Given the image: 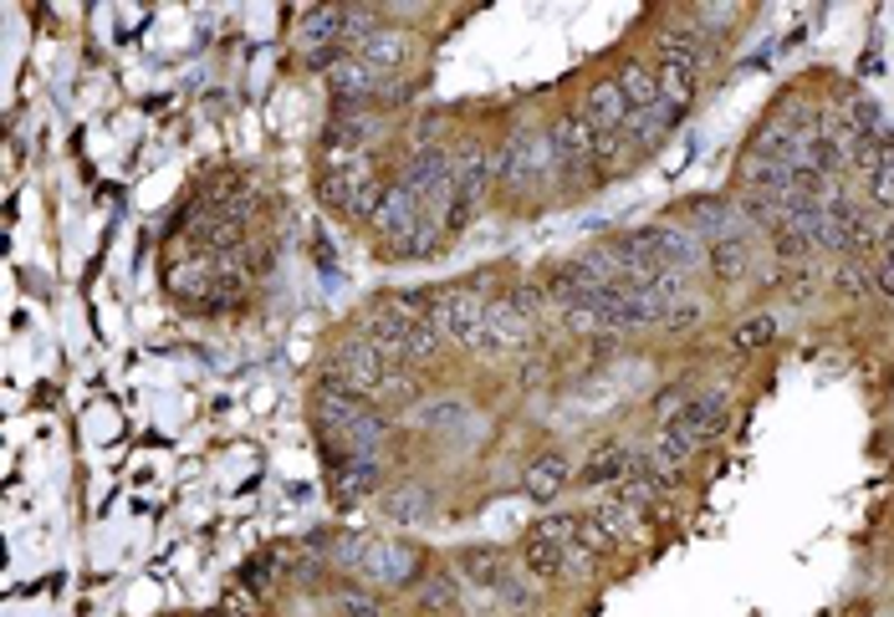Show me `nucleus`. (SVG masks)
I'll use <instances>...</instances> for the list:
<instances>
[{
    "mask_svg": "<svg viewBox=\"0 0 894 617\" xmlns=\"http://www.w3.org/2000/svg\"><path fill=\"white\" fill-rule=\"evenodd\" d=\"M542 174H552L548 133L517 128L507 144H501V154H496V185L507 189V195H527V189L542 185Z\"/></svg>",
    "mask_w": 894,
    "mask_h": 617,
    "instance_id": "20e7f679",
    "label": "nucleus"
},
{
    "mask_svg": "<svg viewBox=\"0 0 894 617\" xmlns=\"http://www.w3.org/2000/svg\"><path fill=\"white\" fill-rule=\"evenodd\" d=\"M874 291L894 302V236H884L880 255H874Z\"/></svg>",
    "mask_w": 894,
    "mask_h": 617,
    "instance_id": "cd10ccee",
    "label": "nucleus"
},
{
    "mask_svg": "<svg viewBox=\"0 0 894 617\" xmlns=\"http://www.w3.org/2000/svg\"><path fill=\"white\" fill-rule=\"evenodd\" d=\"M337 603H343V613H347V617H378V603L368 597V592L343 587V592H337Z\"/></svg>",
    "mask_w": 894,
    "mask_h": 617,
    "instance_id": "7c9ffc66",
    "label": "nucleus"
},
{
    "mask_svg": "<svg viewBox=\"0 0 894 617\" xmlns=\"http://www.w3.org/2000/svg\"><path fill=\"white\" fill-rule=\"evenodd\" d=\"M665 490H669V480H665V474H654L644 454H640V460H634V470H628L624 480H618V500H624V505H634V511H644V505H654V500L665 495Z\"/></svg>",
    "mask_w": 894,
    "mask_h": 617,
    "instance_id": "a211bd4d",
    "label": "nucleus"
},
{
    "mask_svg": "<svg viewBox=\"0 0 894 617\" xmlns=\"http://www.w3.org/2000/svg\"><path fill=\"white\" fill-rule=\"evenodd\" d=\"M328 464H333V490L343 500H358V495H368V490L378 485V460L353 454V460H328Z\"/></svg>",
    "mask_w": 894,
    "mask_h": 617,
    "instance_id": "6ab92c4d",
    "label": "nucleus"
},
{
    "mask_svg": "<svg viewBox=\"0 0 894 617\" xmlns=\"http://www.w3.org/2000/svg\"><path fill=\"white\" fill-rule=\"evenodd\" d=\"M593 521L614 536V546H624V541H640L644 536V525H640V511L634 505H624V500H603V505H593Z\"/></svg>",
    "mask_w": 894,
    "mask_h": 617,
    "instance_id": "412c9836",
    "label": "nucleus"
},
{
    "mask_svg": "<svg viewBox=\"0 0 894 617\" xmlns=\"http://www.w3.org/2000/svg\"><path fill=\"white\" fill-rule=\"evenodd\" d=\"M318 433L333 460H378V445L388 439V419L368 408V398H353L343 388H318Z\"/></svg>",
    "mask_w": 894,
    "mask_h": 617,
    "instance_id": "f257e3e1",
    "label": "nucleus"
},
{
    "mask_svg": "<svg viewBox=\"0 0 894 617\" xmlns=\"http://www.w3.org/2000/svg\"><path fill=\"white\" fill-rule=\"evenodd\" d=\"M388 373L394 368L378 357V347L368 337L337 342L333 353H328V363H322V383H328V388H343V394H353V398H378Z\"/></svg>",
    "mask_w": 894,
    "mask_h": 617,
    "instance_id": "7ed1b4c3",
    "label": "nucleus"
},
{
    "mask_svg": "<svg viewBox=\"0 0 894 617\" xmlns=\"http://www.w3.org/2000/svg\"><path fill=\"white\" fill-rule=\"evenodd\" d=\"M869 291H874V265H864L859 255H849V261L839 265V296H854V302H864Z\"/></svg>",
    "mask_w": 894,
    "mask_h": 617,
    "instance_id": "bb28decb",
    "label": "nucleus"
},
{
    "mask_svg": "<svg viewBox=\"0 0 894 617\" xmlns=\"http://www.w3.org/2000/svg\"><path fill=\"white\" fill-rule=\"evenodd\" d=\"M695 224H700V230H710V236H716V240H721V224H726V205H716V199H695Z\"/></svg>",
    "mask_w": 894,
    "mask_h": 617,
    "instance_id": "c756f323",
    "label": "nucleus"
},
{
    "mask_svg": "<svg viewBox=\"0 0 894 617\" xmlns=\"http://www.w3.org/2000/svg\"><path fill=\"white\" fill-rule=\"evenodd\" d=\"M726 423H731V394L726 388H710V394H695L675 408V419H665V433H675L685 449H700L710 439H721Z\"/></svg>",
    "mask_w": 894,
    "mask_h": 617,
    "instance_id": "423d86ee",
    "label": "nucleus"
},
{
    "mask_svg": "<svg viewBox=\"0 0 894 617\" xmlns=\"http://www.w3.org/2000/svg\"><path fill=\"white\" fill-rule=\"evenodd\" d=\"M706 265H710V276L721 281V286H731V281L747 276V265H751V250L741 236H721V240H710L706 250Z\"/></svg>",
    "mask_w": 894,
    "mask_h": 617,
    "instance_id": "f3484780",
    "label": "nucleus"
},
{
    "mask_svg": "<svg viewBox=\"0 0 894 617\" xmlns=\"http://www.w3.org/2000/svg\"><path fill=\"white\" fill-rule=\"evenodd\" d=\"M628 470H634V454H628L624 445H599L588 454L583 470H578V480H583V485H618Z\"/></svg>",
    "mask_w": 894,
    "mask_h": 617,
    "instance_id": "dca6fc26",
    "label": "nucleus"
},
{
    "mask_svg": "<svg viewBox=\"0 0 894 617\" xmlns=\"http://www.w3.org/2000/svg\"><path fill=\"white\" fill-rule=\"evenodd\" d=\"M864 179H869V195H874V205H880V210H890V205H894V133H884L880 164H874Z\"/></svg>",
    "mask_w": 894,
    "mask_h": 617,
    "instance_id": "b1692460",
    "label": "nucleus"
},
{
    "mask_svg": "<svg viewBox=\"0 0 894 617\" xmlns=\"http://www.w3.org/2000/svg\"><path fill=\"white\" fill-rule=\"evenodd\" d=\"M507 302L517 306L521 316H532L537 306H542V291H537V286H517V291H511V296H507Z\"/></svg>",
    "mask_w": 894,
    "mask_h": 617,
    "instance_id": "2f4dec72",
    "label": "nucleus"
},
{
    "mask_svg": "<svg viewBox=\"0 0 894 617\" xmlns=\"http://www.w3.org/2000/svg\"><path fill=\"white\" fill-rule=\"evenodd\" d=\"M614 82L624 87V97H628V107H634V113H644V107L659 103V72H649L644 62H624Z\"/></svg>",
    "mask_w": 894,
    "mask_h": 617,
    "instance_id": "aec40b11",
    "label": "nucleus"
},
{
    "mask_svg": "<svg viewBox=\"0 0 894 617\" xmlns=\"http://www.w3.org/2000/svg\"><path fill=\"white\" fill-rule=\"evenodd\" d=\"M568 474H573L568 454H562V449H548L542 460L527 464V495L532 500H558L562 490H568Z\"/></svg>",
    "mask_w": 894,
    "mask_h": 617,
    "instance_id": "4468645a",
    "label": "nucleus"
},
{
    "mask_svg": "<svg viewBox=\"0 0 894 617\" xmlns=\"http://www.w3.org/2000/svg\"><path fill=\"white\" fill-rule=\"evenodd\" d=\"M695 87H700V72H695V66L659 62V103H669L675 113H680V107L695 97Z\"/></svg>",
    "mask_w": 894,
    "mask_h": 617,
    "instance_id": "4be33fe9",
    "label": "nucleus"
},
{
    "mask_svg": "<svg viewBox=\"0 0 894 617\" xmlns=\"http://www.w3.org/2000/svg\"><path fill=\"white\" fill-rule=\"evenodd\" d=\"M777 337V316H747L741 327L731 332V353H757Z\"/></svg>",
    "mask_w": 894,
    "mask_h": 617,
    "instance_id": "393cba45",
    "label": "nucleus"
},
{
    "mask_svg": "<svg viewBox=\"0 0 894 617\" xmlns=\"http://www.w3.org/2000/svg\"><path fill=\"white\" fill-rule=\"evenodd\" d=\"M548 144H552V174L568 179V185H583L588 174L599 169V133L588 128L583 113H568L548 128Z\"/></svg>",
    "mask_w": 894,
    "mask_h": 617,
    "instance_id": "39448f33",
    "label": "nucleus"
},
{
    "mask_svg": "<svg viewBox=\"0 0 894 617\" xmlns=\"http://www.w3.org/2000/svg\"><path fill=\"white\" fill-rule=\"evenodd\" d=\"M460 566H466L470 582H481V587H501V556L496 552H481V546H470V552H460Z\"/></svg>",
    "mask_w": 894,
    "mask_h": 617,
    "instance_id": "a878e982",
    "label": "nucleus"
},
{
    "mask_svg": "<svg viewBox=\"0 0 894 617\" xmlns=\"http://www.w3.org/2000/svg\"><path fill=\"white\" fill-rule=\"evenodd\" d=\"M419 220H425V205L409 195L404 185H388V195H384V205H378V215L368 224H374V236L384 240V250L388 255H399L404 250V240L419 230Z\"/></svg>",
    "mask_w": 894,
    "mask_h": 617,
    "instance_id": "6e6552de",
    "label": "nucleus"
},
{
    "mask_svg": "<svg viewBox=\"0 0 894 617\" xmlns=\"http://www.w3.org/2000/svg\"><path fill=\"white\" fill-rule=\"evenodd\" d=\"M496 185V154H486V148L466 144L460 154H455V210H450V230H466L470 220H476V210H481L486 189Z\"/></svg>",
    "mask_w": 894,
    "mask_h": 617,
    "instance_id": "0eeeda50",
    "label": "nucleus"
},
{
    "mask_svg": "<svg viewBox=\"0 0 894 617\" xmlns=\"http://www.w3.org/2000/svg\"><path fill=\"white\" fill-rule=\"evenodd\" d=\"M404 302L425 316L445 342H455V347H470V353H481L486 347V302L476 291H466V286L419 291V296H404Z\"/></svg>",
    "mask_w": 894,
    "mask_h": 617,
    "instance_id": "f03ea898",
    "label": "nucleus"
},
{
    "mask_svg": "<svg viewBox=\"0 0 894 617\" xmlns=\"http://www.w3.org/2000/svg\"><path fill=\"white\" fill-rule=\"evenodd\" d=\"M659 62H680V66H695L706 72L716 62V36H706L700 27H675L659 36Z\"/></svg>",
    "mask_w": 894,
    "mask_h": 617,
    "instance_id": "9b49d317",
    "label": "nucleus"
},
{
    "mask_svg": "<svg viewBox=\"0 0 894 617\" xmlns=\"http://www.w3.org/2000/svg\"><path fill=\"white\" fill-rule=\"evenodd\" d=\"M562 562H568V546H558V541L548 536H527V572L542 582L562 577Z\"/></svg>",
    "mask_w": 894,
    "mask_h": 617,
    "instance_id": "5701e85b",
    "label": "nucleus"
},
{
    "mask_svg": "<svg viewBox=\"0 0 894 617\" xmlns=\"http://www.w3.org/2000/svg\"><path fill=\"white\" fill-rule=\"evenodd\" d=\"M409 52H414V36H404V31H374V36L363 41L353 56H363L368 66H378V72H388V77H394V72L409 62Z\"/></svg>",
    "mask_w": 894,
    "mask_h": 617,
    "instance_id": "2eb2a0df",
    "label": "nucleus"
},
{
    "mask_svg": "<svg viewBox=\"0 0 894 617\" xmlns=\"http://www.w3.org/2000/svg\"><path fill=\"white\" fill-rule=\"evenodd\" d=\"M527 327H532V316H521L507 296L501 302H486V347L481 353H501V347L527 342Z\"/></svg>",
    "mask_w": 894,
    "mask_h": 617,
    "instance_id": "ddd939ff",
    "label": "nucleus"
},
{
    "mask_svg": "<svg viewBox=\"0 0 894 617\" xmlns=\"http://www.w3.org/2000/svg\"><path fill=\"white\" fill-rule=\"evenodd\" d=\"M419 572V552L404 546V541H374L368 556L358 562V577L368 582H384V587H404V582Z\"/></svg>",
    "mask_w": 894,
    "mask_h": 617,
    "instance_id": "9d476101",
    "label": "nucleus"
},
{
    "mask_svg": "<svg viewBox=\"0 0 894 617\" xmlns=\"http://www.w3.org/2000/svg\"><path fill=\"white\" fill-rule=\"evenodd\" d=\"M302 52L318 56V52H343V6H318V11L302 15Z\"/></svg>",
    "mask_w": 894,
    "mask_h": 617,
    "instance_id": "f8f14e48",
    "label": "nucleus"
},
{
    "mask_svg": "<svg viewBox=\"0 0 894 617\" xmlns=\"http://www.w3.org/2000/svg\"><path fill=\"white\" fill-rule=\"evenodd\" d=\"M388 515H394V521H419V515H429L425 490H404V495H394L388 500Z\"/></svg>",
    "mask_w": 894,
    "mask_h": 617,
    "instance_id": "c85d7f7f",
    "label": "nucleus"
},
{
    "mask_svg": "<svg viewBox=\"0 0 894 617\" xmlns=\"http://www.w3.org/2000/svg\"><path fill=\"white\" fill-rule=\"evenodd\" d=\"M583 118H588V128L599 133V138H614V133H624V128H628L634 107H628L624 87H618L614 77H603V82H593V87H588V97H583Z\"/></svg>",
    "mask_w": 894,
    "mask_h": 617,
    "instance_id": "1a4fd4ad",
    "label": "nucleus"
}]
</instances>
